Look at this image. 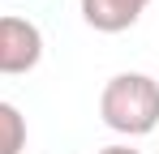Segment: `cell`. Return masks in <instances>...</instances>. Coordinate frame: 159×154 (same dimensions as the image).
Returning a JSON list of instances; mask_svg holds the SVG:
<instances>
[{
    "instance_id": "obj_2",
    "label": "cell",
    "mask_w": 159,
    "mask_h": 154,
    "mask_svg": "<svg viewBox=\"0 0 159 154\" xmlns=\"http://www.w3.org/2000/svg\"><path fill=\"white\" fill-rule=\"evenodd\" d=\"M43 60V34L26 17H0V73L17 77Z\"/></svg>"
},
{
    "instance_id": "obj_1",
    "label": "cell",
    "mask_w": 159,
    "mask_h": 154,
    "mask_svg": "<svg viewBox=\"0 0 159 154\" xmlns=\"http://www.w3.org/2000/svg\"><path fill=\"white\" fill-rule=\"evenodd\" d=\"M99 116L120 137H146L159 124V81L151 73H116L99 94Z\"/></svg>"
},
{
    "instance_id": "obj_4",
    "label": "cell",
    "mask_w": 159,
    "mask_h": 154,
    "mask_svg": "<svg viewBox=\"0 0 159 154\" xmlns=\"http://www.w3.org/2000/svg\"><path fill=\"white\" fill-rule=\"evenodd\" d=\"M22 150H26V116L0 99V154H22Z\"/></svg>"
},
{
    "instance_id": "obj_5",
    "label": "cell",
    "mask_w": 159,
    "mask_h": 154,
    "mask_svg": "<svg viewBox=\"0 0 159 154\" xmlns=\"http://www.w3.org/2000/svg\"><path fill=\"white\" fill-rule=\"evenodd\" d=\"M99 154H138V150H129V146H107V150H99Z\"/></svg>"
},
{
    "instance_id": "obj_3",
    "label": "cell",
    "mask_w": 159,
    "mask_h": 154,
    "mask_svg": "<svg viewBox=\"0 0 159 154\" xmlns=\"http://www.w3.org/2000/svg\"><path fill=\"white\" fill-rule=\"evenodd\" d=\"M146 4L151 0H82V22L99 34H120L146 13Z\"/></svg>"
}]
</instances>
